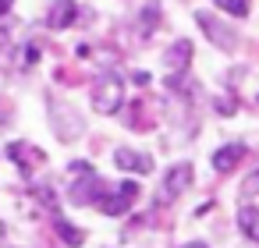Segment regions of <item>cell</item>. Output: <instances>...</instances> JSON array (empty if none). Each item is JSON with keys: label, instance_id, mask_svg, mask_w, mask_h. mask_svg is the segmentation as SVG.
Listing matches in <instances>:
<instances>
[{"label": "cell", "instance_id": "8fae6325", "mask_svg": "<svg viewBox=\"0 0 259 248\" xmlns=\"http://www.w3.org/2000/svg\"><path fill=\"white\" fill-rule=\"evenodd\" d=\"M238 230L248 241H259V209L255 206H238Z\"/></svg>", "mask_w": 259, "mask_h": 248}, {"label": "cell", "instance_id": "4fadbf2b", "mask_svg": "<svg viewBox=\"0 0 259 248\" xmlns=\"http://www.w3.org/2000/svg\"><path fill=\"white\" fill-rule=\"evenodd\" d=\"M213 8L231 15V18H245L248 15V0H213Z\"/></svg>", "mask_w": 259, "mask_h": 248}, {"label": "cell", "instance_id": "e0dca14e", "mask_svg": "<svg viewBox=\"0 0 259 248\" xmlns=\"http://www.w3.org/2000/svg\"><path fill=\"white\" fill-rule=\"evenodd\" d=\"M4 234H8V227H4V220H0V241H4Z\"/></svg>", "mask_w": 259, "mask_h": 248}, {"label": "cell", "instance_id": "8992f818", "mask_svg": "<svg viewBox=\"0 0 259 248\" xmlns=\"http://www.w3.org/2000/svg\"><path fill=\"white\" fill-rule=\"evenodd\" d=\"M163 68L170 71V78L185 75L192 68V43L188 39H174L167 50H163Z\"/></svg>", "mask_w": 259, "mask_h": 248}, {"label": "cell", "instance_id": "277c9868", "mask_svg": "<svg viewBox=\"0 0 259 248\" xmlns=\"http://www.w3.org/2000/svg\"><path fill=\"white\" fill-rule=\"evenodd\" d=\"M71 170L82 177V181H71V202H78V206L96 202V195L103 191V177H100L89 163H71Z\"/></svg>", "mask_w": 259, "mask_h": 248}, {"label": "cell", "instance_id": "ac0fdd59", "mask_svg": "<svg viewBox=\"0 0 259 248\" xmlns=\"http://www.w3.org/2000/svg\"><path fill=\"white\" fill-rule=\"evenodd\" d=\"M0 128H4V117H0Z\"/></svg>", "mask_w": 259, "mask_h": 248}, {"label": "cell", "instance_id": "30bf717a", "mask_svg": "<svg viewBox=\"0 0 259 248\" xmlns=\"http://www.w3.org/2000/svg\"><path fill=\"white\" fill-rule=\"evenodd\" d=\"M114 163H117V170H135V174H149L153 170V160L142 156L139 149H117L114 153Z\"/></svg>", "mask_w": 259, "mask_h": 248}, {"label": "cell", "instance_id": "5bb4252c", "mask_svg": "<svg viewBox=\"0 0 259 248\" xmlns=\"http://www.w3.org/2000/svg\"><path fill=\"white\" fill-rule=\"evenodd\" d=\"M252 195H259V167L241 181V199H252Z\"/></svg>", "mask_w": 259, "mask_h": 248}, {"label": "cell", "instance_id": "3957f363", "mask_svg": "<svg viewBox=\"0 0 259 248\" xmlns=\"http://www.w3.org/2000/svg\"><path fill=\"white\" fill-rule=\"evenodd\" d=\"M135 199H139V181H121L110 191H100L93 206H100L107 216H121V213H128L135 206Z\"/></svg>", "mask_w": 259, "mask_h": 248}, {"label": "cell", "instance_id": "2e32d148", "mask_svg": "<svg viewBox=\"0 0 259 248\" xmlns=\"http://www.w3.org/2000/svg\"><path fill=\"white\" fill-rule=\"evenodd\" d=\"M185 248H209L206 241H192V244H185Z\"/></svg>", "mask_w": 259, "mask_h": 248}, {"label": "cell", "instance_id": "52a82bcc", "mask_svg": "<svg viewBox=\"0 0 259 248\" xmlns=\"http://www.w3.org/2000/svg\"><path fill=\"white\" fill-rule=\"evenodd\" d=\"M75 22H78V4H75V0H54V4H50V11H47V29L64 32V29H71Z\"/></svg>", "mask_w": 259, "mask_h": 248}, {"label": "cell", "instance_id": "5b68a950", "mask_svg": "<svg viewBox=\"0 0 259 248\" xmlns=\"http://www.w3.org/2000/svg\"><path fill=\"white\" fill-rule=\"evenodd\" d=\"M195 22H199V29H202V32H206L220 50H227V54H231V50H238V36H234L227 25H220L209 11H195Z\"/></svg>", "mask_w": 259, "mask_h": 248}, {"label": "cell", "instance_id": "ba28073f", "mask_svg": "<svg viewBox=\"0 0 259 248\" xmlns=\"http://www.w3.org/2000/svg\"><path fill=\"white\" fill-rule=\"evenodd\" d=\"M8 156L22 167V174H32V170L43 163V153H39L36 145H29V142H11V145H8Z\"/></svg>", "mask_w": 259, "mask_h": 248}, {"label": "cell", "instance_id": "9c48e42d", "mask_svg": "<svg viewBox=\"0 0 259 248\" xmlns=\"http://www.w3.org/2000/svg\"><path fill=\"white\" fill-rule=\"evenodd\" d=\"M245 153H248V149H245V142H227V145H220V149L213 153V170H220V174L234 170V167H238V160H241Z\"/></svg>", "mask_w": 259, "mask_h": 248}, {"label": "cell", "instance_id": "7c38bea8", "mask_svg": "<svg viewBox=\"0 0 259 248\" xmlns=\"http://www.w3.org/2000/svg\"><path fill=\"white\" fill-rule=\"evenodd\" d=\"M54 227H57V234H61V237H64V241L71 244V248H78V244L85 241V234H82V230H78L75 223H68L64 216H54Z\"/></svg>", "mask_w": 259, "mask_h": 248}, {"label": "cell", "instance_id": "6da1fadb", "mask_svg": "<svg viewBox=\"0 0 259 248\" xmlns=\"http://www.w3.org/2000/svg\"><path fill=\"white\" fill-rule=\"evenodd\" d=\"M93 110L103 114V117H114L121 107H124V78L117 71H103L93 85Z\"/></svg>", "mask_w": 259, "mask_h": 248}, {"label": "cell", "instance_id": "9a60e30c", "mask_svg": "<svg viewBox=\"0 0 259 248\" xmlns=\"http://www.w3.org/2000/svg\"><path fill=\"white\" fill-rule=\"evenodd\" d=\"M11 4H15V0H0V18H4V15L11 11Z\"/></svg>", "mask_w": 259, "mask_h": 248}, {"label": "cell", "instance_id": "7a4b0ae2", "mask_svg": "<svg viewBox=\"0 0 259 248\" xmlns=\"http://www.w3.org/2000/svg\"><path fill=\"white\" fill-rule=\"evenodd\" d=\"M188 184H192V163H188V160L170 163V167H167V174H163V181H160L156 206H170V202H178V199L188 191Z\"/></svg>", "mask_w": 259, "mask_h": 248}]
</instances>
